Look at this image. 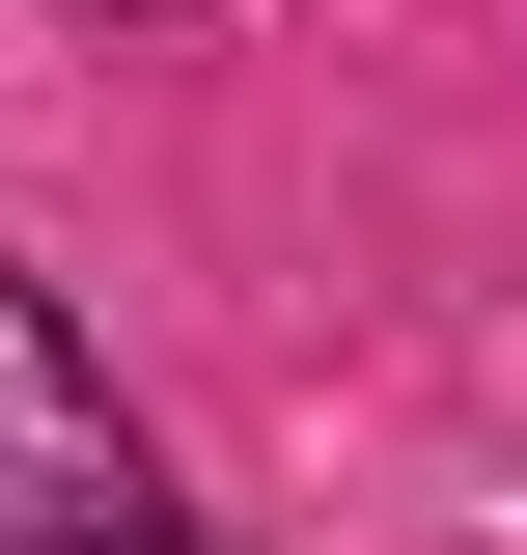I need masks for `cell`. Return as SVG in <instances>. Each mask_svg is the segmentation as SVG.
Instances as JSON below:
<instances>
[{"instance_id": "7a4b0ae2", "label": "cell", "mask_w": 527, "mask_h": 555, "mask_svg": "<svg viewBox=\"0 0 527 555\" xmlns=\"http://www.w3.org/2000/svg\"><path fill=\"white\" fill-rule=\"evenodd\" d=\"M112 28H139V0H112Z\"/></svg>"}, {"instance_id": "6da1fadb", "label": "cell", "mask_w": 527, "mask_h": 555, "mask_svg": "<svg viewBox=\"0 0 527 555\" xmlns=\"http://www.w3.org/2000/svg\"><path fill=\"white\" fill-rule=\"evenodd\" d=\"M0 555H195L167 473H139V416H112V361L56 334L28 250H0Z\"/></svg>"}]
</instances>
